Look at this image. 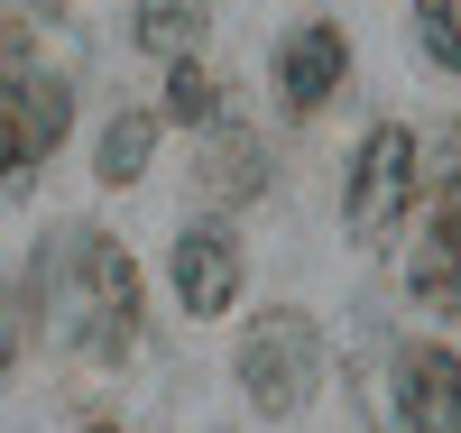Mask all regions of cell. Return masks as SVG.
Returning a JSON list of instances; mask_svg holds the SVG:
<instances>
[{
    "label": "cell",
    "mask_w": 461,
    "mask_h": 433,
    "mask_svg": "<svg viewBox=\"0 0 461 433\" xmlns=\"http://www.w3.org/2000/svg\"><path fill=\"white\" fill-rule=\"evenodd\" d=\"M84 433H121V424H84Z\"/></svg>",
    "instance_id": "15"
},
{
    "label": "cell",
    "mask_w": 461,
    "mask_h": 433,
    "mask_svg": "<svg viewBox=\"0 0 461 433\" xmlns=\"http://www.w3.org/2000/svg\"><path fill=\"white\" fill-rule=\"evenodd\" d=\"M341 65H351V47H341V28H295L286 37V56H277V93H286V111H323L332 93H341Z\"/></svg>",
    "instance_id": "6"
},
{
    "label": "cell",
    "mask_w": 461,
    "mask_h": 433,
    "mask_svg": "<svg viewBox=\"0 0 461 433\" xmlns=\"http://www.w3.org/2000/svg\"><path fill=\"white\" fill-rule=\"evenodd\" d=\"M148 148H158V121H148V111H121L111 139H102V185H130L148 167Z\"/></svg>",
    "instance_id": "10"
},
{
    "label": "cell",
    "mask_w": 461,
    "mask_h": 433,
    "mask_svg": "<svg viewBox=\"0 0 461 433\" xmlns=\"http://www.w3.org/2000/svg\"><path fill=\"white\" fill-rule=\"evenodd\" d=\"M28 10H56V0H28Z\"/></svg>",
    "instance_id": "16"
},
{
    "label": "cell",
    "mask_w": 461,
    "mask_h": 433,
    "mask_svg": "<svg viewBox=\"0 0 461 433\" xmlns=\"http://www.w3.org/2000/svg\"><path fill=\"white\" fill-rule=\"evenodd\" d=\"M203 176H212V194H258V185H267V157H258L240 130H221V148H212Z\"/></svg>",
    "instance_id": "11"
},
{
    "label": "cell",
    "mask_w": 461,
    "mask_h": 433,
    "mask_svg": "<svg viewBox=\"0 0 461 433\" xmlns=\"http://www.w3.org/2000/svg\"><path fill=\"white\" fill-rule=\"evenodd\" d=\"M0 350H10V313H0Z\"/></svg>",
    "instance_id": "14"
},
{
    "label": "cell",
    "mask_w": 461,
    "mask_h": 433,
    "mask_svg": "<svg viewBox=\"0 0 461 433\" xmlns=\"http://www.w3.org/2000/svg\"><path fill=\"white\" fill-rule=\"evenodd\" d=\"M56 332L84 350V360H121L139 341V267L121 240H65V295H56Z\"/></svg>",
    "instance_id": "1"
},
{
    "label": "cell",
    "mask_w": 461,
    "mask_h": 433,
    "mask_svg": "<svg viewBox=\"0 0 461 433\" xmlns=\"http://www.w3.org/2000/svg\"><path fill=\"white\" fill-rule=\"evenodd\" d=\"M167 111H176V121H212V74L176 65V84H167Z\"/></svg>",
    "instance_id": "13"
},
{
    "label": "cell",
    "mask_w": 461,
    "mask_h": 433,
    "mask_svg": "<svg viewBox=\"0 0 461 433\" xmlns=\"http://www.w3.org/2000/svg\"><path fill=\"white\" fill-rule=\"evenodd\" d=\"M415 28H425V56L461 74V0H415Z\"/></svg>",
    "instance_id": "12"
},
{
    "label": "cell",
    "mask_w": 461,
    "mask_h": 433,
    "mask_svg": "<svg viewBox=\"0 0 461 433\" xmlns=\"http://www.w3.org/2000/svg\"><path fill=\"white\" fill-rule=\"evenodd\" d=\"M397 406H406V433H461V360L452 350H406L397 360Z\"/></svg>",
    "instance_id": "5"
},
{
    "label": "cell",
    "mask_w": 461,
    "mask_h": 433,
    "mask_svg": "<svg viewBox=\"0 0 461 433\" xmlns=\"http://www.w3.org/2000/svg\"><path fill=\"white\" fill-rule=\"evenodd\" d=\"M139 47L167 65H194L203 47V0H139Z\"/></svg>",
    "instance_id": "9"
},
{
    "label": "cell",
    "mask_w": 461,
    "mask_h": 433,
    "mask_svg": "<svg viewBox=\"0 0 461 433\" xmlns=\"http://www.w3.org/2000/svg\"><path fill=\"white\" fill-rule=\"evenodd\" d=\"M230 286H240V249H230L221 230H185V240H176V295H185V313H221Z\"/></svg>",
    "instance_id": "7"
},
{
    "label": "cell",
    "mask_w": 461,
    "mask_h": 433,
    "mask_svg": "<svg viewBox=\"0 0 461 433\" xmlns=\"http://www.w3.org/2000/svg\"><path fill=\"white\" fill-rule=\"evenodd\" d=\"M415 295L434 313H461V185H443V203H434V230L415 249Z\"/></svg>",
    "instance_id": "8"
},
{
    "label": "cell",
    "mask_w": 461,
    "mask_h": 433,
    "mask_svg": "<svg viewBox=\"0 0 461 433\" xmlns=\"http://www.w3.org/2000/svg\"><path fill=\"white\" fill-rule=\"evenodd\" d=\"M406 194H415V139L406 130H369L360 167H351V230L378 240V230L406 212Z\"/></svg>",
    "instance_id": "4"
},
{
    "label": "cell",
    "mask_w": 461,
    "mask_h": 433,
    "mask_svg": "<svg viewBox=\"0 0 461 433\" xmlns=\"http://www.w3.org/2000/svg\"><path fill=\"white\" fill-rule=\"evenodd\" d=\"M314 378H323V341L304 313H258L249 341H240V387H249V406L258 415H295L304 397H314Z\"/></svg>",
    "instance_id": "2"
},
{
    "label": "cell",
    "mask_w": 461,
    "mask_h": 433,
    "mask_svg": "<svg viewBox=\"0 0 461 433\" xmlns=\"http://www.w3.org/2000/svg\"><path fill=\"white\" fill-rule=\"evenodd\" d=\"M74 121V93L56 74H28V65H0V176H28L47 167V148Z\"/></svg>",
    "instance_id": "3"
}]
</instances>
